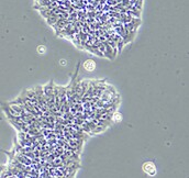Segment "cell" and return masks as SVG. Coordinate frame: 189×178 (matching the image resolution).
<instances>
[{
	"mask_svg": "<svg viewBox=\"0 0 189 178\" xmlns=\"http://www.w3.org/2000/svg\"><path fill=\"white\" fill-rule=\"evenodd\" d=\"M43 94H44L45 101H46L49 111L56 112V108H55L54 102V83L52 82V80L43 87Z\"/></svg>",
	"mask_w": 189,
	"mask_h": 178,
	"instance_id": "obj_1",
	"label": "cell"
},
{
	"mask_svg": "<svg viewBox=\"0 0 189 178\" xmlns=\"http://www.w3.org/2000/svg\"><path fill=\"white\" fill-rule=\"evenodd\" d=\"M143 171L150 176H154L156 174V166L153 162H146L143 164Z\"/></svg>",
	"mask_w": 189,
	"mask_h": 178,
	"instance_id": "obj_2",
	"label": "cell"
},
{
	"mask_svg": "<svg viewBox=\"0 0 189 178\" xmlns=\"http://www.w3.org/2000/svg\"><path fill=\"white\" fill-rule=\"evenodd\" d=\"M84 68L86 69L87 72H92L96 68V63L92 59H87L86 62L84 63Z\"/></svg>",
	"mask_w": 189,
	"mask_h": 178,
	"instance_id": "obj_3",
	"label": "cell"
},
{
	"mask_svg": "<svg viewBox=\"0 0 189 178\" xmlns=\"http://www.w3.org/2000/svg\"><path fill=\"white\" fill-rule=\"evenodd\" d=\"M112 120L114 122H120L121 120H122V116H121L119 112H115V113L112 116Z\"/></svg>",
	"mask_w": 189,
	"mask_h": 178,
	"instance_id": "obj_4",
	"label": "cell"
},
{
	"mask_svg": "<svg viewBox=\"0 0 189 178\" xmlns=\"http://www.w3.org/2000/svg\"><path fill=\"white\" fill-rule=\"evenodd\" d=\"M45 52H46V47H45L44 45H40V46L37 47V53H39V54H45Z\"/></svg>",
	"mask_w": 189,
	"mask_h": 178,
	"instance_id": "obj_5",
	"label": "cell"
},
{
	"mask_svg": "<svg viewBox=\"0 0 189 178\" xmlns=\"http://www.w3.org/2000/svg\"><path fill=\"white\" fill-rule=\"evenodd\" d=\"M61 64H62V65H65V64H66V62H65V61H62Z\"/></svg>",
	"mask_w": 189,
	"mask_h": 178,
	"instance_id": "obj_6",
	"label": "cell"
}]
</instances>
